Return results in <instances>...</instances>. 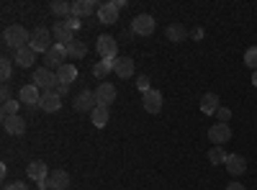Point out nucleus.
Returning a JSON list of instances; mask_svg holds the SVG:
<instances>
[{
	"instance_id": "473e14b6",
	"label": "nucleus",
	"mask_w": 257,
	"mask_h": 190,
	"mask_svg": "<svg viewBox=\"0 0 257 190\" xmlns=\"http://www.w3.org/2000/svg\"><path fill=\"white\" fill-rule=\"evenodd\" d=\"M137 88H139V93H142V95L152 90V88H149V77H147V75H139V77H137Z\"/></svg>"
},
{
	"instance_id": "9b49d317",
	"label": "nucleus",
	"mask_w": 257,
	"mask_h": 190,
	"mask_svg": "<svg viewBox=\"0 0 257 190\" xmlns=\"http://www.w3.org/2000/svg\"><path fill=\"white\" fill-rule=\"evenodd\" d=\"M52 34H54V41H57V44H62V47H67V44H72V41H75V31L64 24V21H57Z\"/></svg>"
},
{
	"instance_id": "6ab92c4d",
	"label": "nucleus",
	"mask_w": 257,
	"mask_h": 190,
	"mask_svg": "<svg viewBox=\"0 0 257 190\" xmlns=\"http://www.w3.org/2000/svg\"><path fill=\"white\" fill-rule=\"evenodd\" d=\"M219 108H221V105H219V95H216V93H206V95L201 98V113L216 116Z\"/></svg>"
},
{
	"instance_id": "1a4fd4ad",
	"label": "nucleus",
	"mask_w": 257,
	"mask_h": 190,
	"mask_svg": "<svg viewBox=\"0 0 257 190\" xmlns=\"http://www.w3.org/2000/svg\"><path fill=\"white\" fill-rule=\"evenodd\" d=\"M229 139H231L229 123H213L211 129H208V141H211L213 146H224Z\"/></svg>"
},
{
	"instance_id": "c9c22d12",
	"label": "nucleus",
	"mask_w": 257,
	"mask_h": 190,
	"mask_svg": "<svg viewBox=\"0 0 257 190\" xmlns=\"http://www.w3.org/2000/svg\"><path fill=\"white\" fill-rule=\"evenodd\" d=\"M3 190H29V185H24V182H18V180H16V182H8Z\"/></svg>"
},
{
	"instance_id": "b1692460",
	"label": "nucleus",
	"mask_w": 257,
	"mask_h": 190,
	"mask_svg": "<svg viewBox=\"0 0 257 190\" xmlns=\"http://www.w3.org/2000/svg\"><path fill=\"white\" fill-rule=\"evenodd\" d=\"M34 62H36V52H34L31 47H24V49H18V52H16V65H18V67H24V70H26V67L34 65Z\"/></svg>"
},
{
	"instance_id": "ea45409f",
	"label": "nucleus",
	"mask_w": 257,
	"mask_h": 190,
	"mask_svg": "<svg viewBox=\"0 0 257 190\" xmlns=\"http://www.w3.org/2000/svg\"><path fill=\"white\" fill-rule=\"evenodd\" d=\"M252 85L257 88V72H252Z\"/></svg>"
},
{
	"instance_id": "412c9836",
	"label": "nucleus",
	"mask_w": 257,
	"mask_h": 190,
	"mask_svg": "<svg viewBox=\"0 0 257 190\" xmlns=\"http://www.w3.org/2000/svg\"><path fill=\"white\" fill-rule=\"evenodd\" d=\"M165 36H167V41H173V44H180V41L188 39V29L183 24H170L165 29Z\"/></svg>"
},
{
	"instance_id": "423d86ee",
	"label": "nucleus",
	"mask_w": 257,
	"mask_h": 190,
	"mask_svg": "<svg viewBox=\"0 0 257 190\" xmlns=\"http://www.w3.org/2000/svg\"><path fill=\"white\" fill-rule=\"evenodd\" d=\"M95 47H98L100 59H118V57H116V54H118V44H116V39H113V36H108V34L98 36Z\"/></svg>"
},
{
	"instance_id": "a878e982",
	"label": "nucleus",
	"mask_w": 257,
	"mask_h": 190,
	"mask_svg": "<svg viewBox=\"0 0 257 190\" xmlns=\"http://www.w3.org/2000/svg\"><path fill=\"white\" fill-rule=\"evenodd\" d=\"M95 13V3L93 0H77V3H72V16H90Z\"/></svg>"
},
{
	"instance_id": "c85d7f7f",
	"label": "nucleus",
	"mask_w": 257,
	"mask_h": 190,
	"mask_svg": "<svg viewBox=\"0 0 257 190\" xmlns=\"http://www.w3.org/2000/svg\"><path fill=\"white\" fill-rule=\"evenodd\" d=\"M226 152H224V146H211L208 149V162L211 164H226Z\"/></svg>"
},
{
	"instance_id": "e433bc0d",
	"label": "nucleus",
	"mask_w": 257,
	"mask_h": 190,
	"mask_svg": "<svg viewBox=\"0 0 257 190\" xmlns=\"http://www.w3.org/2000/svg\"><path fill=\"white\" fill-rule=\"evenodd\" d=\"M54 93L62 98V95H67L70 93V85H62V82H57V88H54Z\"/></svg>"
},
{
	"instance_id": "c756f323",
	"label": "nucleus",
	"mask_w": 257,
	"mask_h": 190,
	"mask_svg": "<svg viewBox=\"0 0 257 190\" xmlns=\"http://www.w3.org/2000/svg\"><path fill=\"white\" fill-rule=\"evenodd\" d=\"M244 65H247L252 72H257V47H249V49L244 52Z\"/></svg>"
},
{
	"instance_id": "4be33fe9",
	"label": "nucleus",
	"mask_w": 257,
	"mask_h": 190,
	"mask_svg": "<svg viewBox=\"0 0 257 190\" xmlns=\"http://www.w3.org/2000/svg\"><path fill=\"white\" fill-rule=\"evenodd\" d=\"M108 118H111L108 105H95L93 113H90V121H93L95 129H103V126H108Z\"/></svg>"
},
{
	"instance_id": "39448f33",
	"label": "nucleus",
	"mask_w": 257,
	"mask_h": 190,
	"mask_svg": "<svg viewBox=\"0 0 257 190\" xmlns=\"http://www.w3.org/2000/svg\"><path fill=\"white\" fill-rule=\"evenodd\" d=\"M41 190H67L70 187V175L64 172V170H54L44 182H39Z\"/></svg>"
},
{
	"instance_id": "9d476101",
	"label": "nucleus",
	"mask_w": 257,
	"mask_h": 190,
	"mask_svg": "<svg viewBox=\"0 0 257 190\" xmlns=\"http://www.w3.org/2000/svg\"><path fill=\"white\" fill-rule=\"evenodd\" d=\"M41 95H44V93H41V90L34 85V82H31V85H24V88H21L18 100L26 103V105H31V108H36V105H41Z\"/></svg>"
},
{
	"instance_id": "bb28decb",
	"label": "nucleus",
	"mask_w": 257,
	"mask_h": 190,
	"mask_svg": "<svg viewBox=\"0 0 257 190\" xmlns=\"http://www.w3.org/2000/svg\"><path fill=\"white\" fill-rule=\"evenodd\" d=\"M49 11H52L54 16L67 18V16H72V3H64V0H54V3H49Z\"/></svg>"
},
{
	"instance_id": "aec40b11",
	"label": "nucleus",
	"mask_w": 257,
	"mask_h": 190,
	"mask_svg": "<svg viewBox=\"0 0 257 190\" xmlns=\"http://www.w3.org/2000/svg\"><path fill=\"white\" fill-rule=\"evenodd\" d=\"M226 170H229V175H244V170H247V162H244V157L242 154H229L226 157Z\"/></svg>"
},
{
	"instance_id": "0eeeda50",
	"label": "nucleus",
	"mask_w": 257,
	"mask_h": 190,
	"mask_svg": "<svg viewBox=\"0 0 257 190\" xmlns=\"http://www.w3.org/2000/svg\"><path fill=\"white\" fill-rule=\"evenodd\" d=\"M98 105V98H95V90H82L77 98H75V103H72V108L77 111V113H93V108Z\"/></svg>"
},
{
	"instance_id": "ddd939ff",
	"label": "nucleus",
	"mask_w": 257,
	"mask_h": 190,
	"mask_svg": "<svg viewBox=\"0 0 257 190\" xmlns=\"http://www.w3.org/2000/svg\"><path fill=\"white\" fill-rule=\"evenodd\" d=\"M98 21H100V24H105V26L116 24V21H118V8H116V3H100V6H98Z\"/></svg>"
},
{
	"instance_id": "2f4dec72",
	"label": "nucleus",
	"mask_w": 257,
	"mask_h": 190,
	"mask_svg": "<svg viewBox=\"0 0 257 190\" xmlns=\"http://www.w3.org/2000/svg\"><path fill=\"white\" fill-rule=\"evenodd\" d=\"M11 72H13L11 59H0V77H3V80L8 82V80H11Z\"/></svg>"
},
{
	"instance_id": "2eb2a0df",
	"label": "nucleus",
	"mask_w": 257,
	"mask_h": 190,
	"mask_svg": "<svg viewBox=\"0 0 257 190\" xmlns=\"http://www.w3.org/2000/svg\"><path fill=\"white\" fill-rule=\"evenodd\" d=\"M26 175H29L31 180H36V185H39V182H44V180L49 177V170H47V164L41 162V159H34V162L26 167Z\"/></svg>"
},
{
	"instance_id": "dca6fc26",
	"label": "nucleus",
	"mask_w": 257,
	"mask_h": 190,
	"mask_svg": "<svg viewBox=\"0 0 257 190\" xmlns=\"http://www.w3.org/2000/svg\"><path fill=\"white\" fill-rule=\"evenodd\" d=\"M95 98H98V105H111L116 100V88L111 82H100L98 90H95Z\"/></svg>"
},
{
	"instance_id": "6e6552de",
	"label": "nucleus",
	"mask_w": 257,
	"mask_h": 190,
	"mask_svg": "<svg viewBox=\"0 0 257 190\" xmlns=\"http://www.w3.org/2000/svg\"><path fill=\"white\" fill-rule=\"evenodd\" d=\"M132 31L139 34V36H152L155 34V18L149 16V13H139L132 21Z\"/></svg>"
},
{
	"instance_id": "5701e85b",
	"label": "nucleus",
	"mask_w": 257,
	"mask_h": 190,
	"mask_svg": "<svg viewBox=\"0 0 257 190\" xmlns=\"http://www.w3.org/2000/svg\"><path fill=\"white\" fill-rule=\"evenodd\" d=\"M57 80L62 82V85H72V82L77 80V67L70 65V62H67V65H62V67L57 70Z\"/></svg>"
},
{
	"instance_id": "393cba45",
	"label": "nucleus",
	"mask_w": 257,
	"mask_h": 190,
	"mask_svg": "<svg viewBox=\"0 0 257 190\" xmlns=\"http://www.w3.org/2000/svg\"><path fill=\"white\" fill-rule=\"evenodd\" d=\"M113 67H116V59H103V62H98V65H93V75L98 80H105L113 72Z\"/></svg>"
},
{
	"instance_id": "20e7f679",
	"label": "nucleus",
	"mask_w": 257,
	"mask_h": 190,
	"mask_svg": "<svg viewBox=\"0 0 257 190\" xmlns=\"http://www.w3.org/2000/svg\"><path fill=\"white\" fill-rule=\"evenodd\" d=\"M64 59H67V49H64L62 44H54V47L44 54V67L54 72V70H59L62 65H67Z\"/></svg>"
},
{
	"instance_id": "f704fd0d",
	"label": "nucleus",
	"mask_w": 257,
	"mask_h": 190,
	"mask_svg": "<svg viewBox=\"0 0 257 190\" xmlns=\"http://www.w3.org/2000/svg\"><path fill=\"white\" fill-rule=\"evenodd\" d=\"M64 24H67L72 31H77V29H80V21H77V16H67V18H64Z\"/></svg>"
},
{
	"instance_id": "f03ea898",
	"label": "nucleus",
	"mask_w": 257,
	"mask_h": 190,
	"mask_svg": "<svg viewBox=\"0 0 257 190\" xmlns=\"http://www.w3.org/2000/svg\"><path fill=\"white\" fill-rule=\"evenodd\" d=\"M3 41H6V47H13V49L18 52V49L29 47L31 34H29L24 26H8V29L3 31Z\"/></svg>"
},
{
	"instance_id": "f8f14e48",
	"label": "nucleus",
	"mask_w": 257,
	"mask_h": 190,
	"mask_svg": "<svg viewBox=\"0 0 257 190\" xmlns=\"http://www.w3.org/2000/svg\"><path fill=\"white\" fill-rule=\"evenodd\" d=\"M142 103H144V111L147 113H160L162 111V93L152 88L149 93L142 95Z\"/></svg>"
},
{
	"instance_id": "4c0bfd02",
	"label": "nucleus",
	"mask_w": 257,
	"mask_h": 190,
	"mask_svg": "<svg viewBox=\"0 0 257 190\" xmlns=\"http://www.w3.org/2000/svg\"><path fill=\"white\" fill-rule=\"evenodd\" d=\"M0 98H3V103L13 100V98H11V88H8V85H3V90H0Z\"/></svg>"
},
{
	"instance_id": "cd10ccee",
	"label": "nucleus",
	"mask_w": 257,
	"mask_h": 190,
	"mask_svg": "<svg viewBox=\"0 0 257 190\" xmlns=\"http://www.w3.org/2000/svg\"><path fill=\"white\" fill-rule=\"evenodd\" d=\"M64 49H67V57H72V59H82L88 54V47H85L82 41H72V44H67Z\"/></svg>"
},
{
	"instance_id": "72a5a7b5",
	"label": "nucleus",
	"mask_w": 257,
	"mask_h": 190,
	"mask_svg": "<svg viewBox=\"0 0 257 190\" xmlns=\"http://www.w3.org/2000/svg\"><path fill=\"white\" fill-rule=\"evenodd\" d=\"M216 116H219V123H226V121L231 118V111H229V108H219Z\"/></svg>"
},
{
	"instance_id": "4468645a",
	"label": "nucleus",
	"mask_w": 257,
	"mask_h": 190,
	"mask_svg": "<svg viewBox=\"0 0 257 190\" xmlns=\"http://www.w3.org/2000/svg\"><path fill=\"white\" fill-rule=\"evenodd\" d=\"M3 129L11 136H21V134H26V121L21 116H8V118H3Z\"/></svg>"
},
{
	"instance_id": "7ed1b4c3",
	"label": "nucleus",
	"mask_w": 257,
	"mask_h": 190,
	"mask_svg": "<svg viewBox=\"0 0 257 190\" xmlns=\"http://www.w3.org/2000/svg\"><path fill=\"white\" fill-rule=\"evenodd\" d=\"M34 85L39 88V90H44V93H49V90H54L57 88V72H52V70H47V67H39L36 72H34Z\"/></svg>"
},
{
	"instance_id": "f3484780",
	"label": "nucleus",
	"mask_w": 257,
	"mask_h": 190,
	"mask_svg": "<svg viewBox=\"0 0 257 190\" xmlns=\"http://www.w3.org/2000/svg\"><path fill=\"white\" fill-rule=\"evenodd\" d=\"M113 72H116L121 80L134 77V59H132V57H118V59H116V67H113Z\"/></svg>"
},
{
	"instance_id": "a211bd4d",
	"label": "nucleus",
	"mask_w": 257,
	"mask_h": 190,
	"mask_svg": "<svg viewBox=\"0 0 257 190\" xmlns=\"http://www.w3.org/2000/svg\"><path fill=\"white\" fill-rule=\"evenodd\" d=\"M39 108L47 111V113H57V111L62 108V98H59L54 90H49V93L41 95V105H39Z\"/></svg>"
},
{
	"instance_id": "f257e3e1",
	"label": "nucleus",
	"mask_w": 257,
	"mask_h": 190,
	"mask_svg": "<svg viewBox=\"0 0 257 190\" xmlns=\"http://www.w3.org/2000/svg\"><path fill=\"white\" fill-rule=\"evenodd\" d=\"M52 31L49 29H44V26H36L34 31H31V41H29V47L36 52V54H47L52 47H54V41H52Z\"/></svg>"
},
{
	"instance_id": "58836bf2",
	"label": "nucleus",
	"mask_w": 257,
	"mask_h": 190,
	"mask_svg": "<svg viewBox=\"0 0 257 190\" xmlns=\"http://www.w3.org/2000/svg\"><path fill=\"white\" fill-rule=\"evenodd\" d=\"M226 190H247V187H244L242 182H229V185H226Z\"/></svg>"
},
{
	"instance_id": "7c9ffc66",
	"label": "nucleus",
	"mask_w": 257,
	"mask_h": 190,
	"mask_svg": "<svg viewBox=\"0 0 257 190\" xmlns=\"http://www.w3.org/2000/svg\"><path fill=\"white\" fill-rule=\"evenodd\" d=\"M18 108H21V103H16V100L3 103V118H8V116H18Z\"/></svg>"
}]
</instances>
